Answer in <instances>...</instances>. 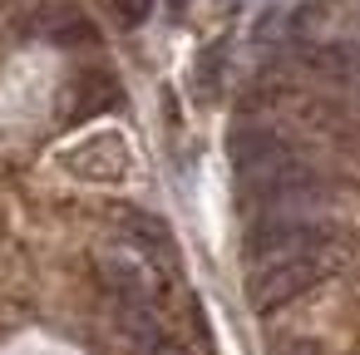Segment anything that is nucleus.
I'll list each match as a JSON object with an SVG mask.
<instances>
[{
  "label": "nucleus",
  "mask_w": 360,
  "mask_h": 355,
  "mask_svg": "<svg viewBox=\"0 0 360 355\" xmlns=\"http://www.w3.org/2000/svg\"><path fill=\"white\" fill-rule=\"evenodd\" d=\"M119 15H124L129 25H139V20L148 15V0H119Z\"/></svg>",
  "instance_id": "obj_7"
},
{
  "label": "nucleus",
  "mask_w": 360,
  "mask_h": 355,
  "mask_svg": "<svg viewBox=\"0 0 360 355\" xmlns=\"http://www.w3.org/2000/svg\"><path fill=\"white\" fill-rule=\"evenodd\" d=\"M129 237L139 242V252H148V257H158V262L173 257V237H168V227H163L158 217H148V212H134V217H129Z\"/></svg>",
  "instance_id": "obj_3"
},
{
  "label": "nucleus",
  "mask_w": 360,
  "mask_h": 355,
  "mask_svg": "<svg viewBox=\"0 0 360 355\" xmlns=\"http://www.w3.org/2000/svg\"><path fill=\"white\" fill-rule=\"evenodd\" d=\"M183 11H188V0H168V15H173V20H178Z\"/></svg>",
  "instance_id": "obj_8"
},
{
  "label": "nucleus",
  "mask_w": 360,
  "mask_h": 355,
  "mask_svg": "<svg viewBox=\"0 0 360 355\" xmlns=\"http://www.w3.org/2000/svg\"><path fill=\"white\" fill-rule=\"evenodd\" d=\"M65 168L84 183H119L129 173V143L119 134H94L65 153Z\"/></svg>",
  "instance_id": "obj_2"
},
{
  "label": "nucleus",
  "mask_w": 360,
  "mask_h": 355,
  "mask_svg": "<svg viewBox=\"0 0 360 355\" xmlns=\"http://www.w3.org/2000/svg\"><path fill=\"white\" fill-rule=\"evenodd\" d=\"M222 65H227V50L222 45H207L202 55H198V94L202 99H217V84H222Z\"/></svg>",
  "instance_id": "obj_5"
},
{
  "label": "nucleus",
  "mask_w": 360,
  "mask_h": 355,
  "mask_svg": "<svg viewBox=\"0 0 360 355\" xmlns=\"http://www.w3.org/2000/svg\"><path fill=\"white\" fill-rule=\"evenodd\" d=\"M40 25H45V35H50L55 45H75V40L89 45V40H94V25H89L79 11H50Z\"/></svg>",
  "instance_id": "obj_4"
},
{
  "label": "nucleus",
  "mask_w": 360,
  "mask_h": 355,
  "mask_svg": "<svg viewBox=\"0 0 360 355\" xmlns=\"http://www.w3.org/2000/svg\"><path fill=\"white\" fill-rule=\"evenodd\" d=\"M139 355H188V345H178L173 335H163V330H158V335H148V340L139 345Z\"/></svg>",
  "instance_id": "obj_6"
},
{
  "label": "nucleus",
  "mask_w": 360,
  "mask_h": 355,
  "mask_svg": "<svg viewBox=\"0 0 360 355\" xmlns=\"http://www.w3.org/2000/svg\"><path fill=\"white\" fill-rule=\"evenodd\" d=\"M330 266H335L330 247H301V252L257 257V262H247V301L257 311H276V306L296 301L301 291H311Z\"/></svg>",
  "instance_id": "obj_1"
}]
</instances>
